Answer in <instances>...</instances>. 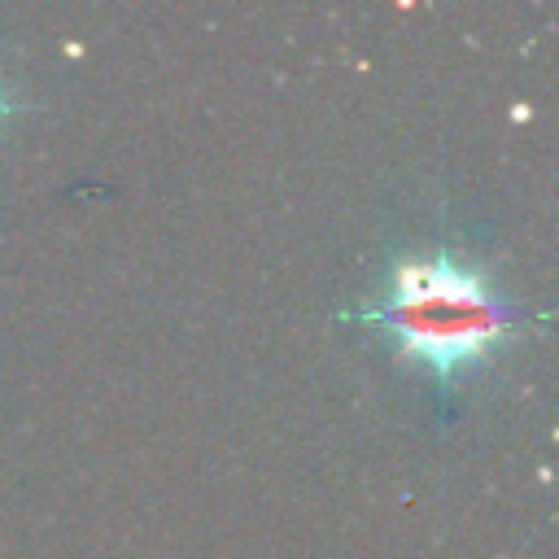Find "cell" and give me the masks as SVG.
Wrapping results in <instances>:
<instances>
[{"instance_id": "obj_1", "label": "cell", "mask_w": 559, "mask_h": 559, "mask_svg": "<svg viewBox=\"0 0 559 559\" xmlns=\"http://www.w3.org/2000/svg\"><path fill=\"white\" fill-rule=\"evenodd\" d=\"M341 319L384 328L411 362L450 389L467 367L485 362L520 323H528V310L507 301L480 266L437 249L424 258H402L389 271V288Z\"/></svg>"}, {"instance_id": "obj_2", "label": "cell", "mask_w": 559, "mask_h": 559, "mask_svg": "<svg viewBox=\"0 0 559 559\" xmlns=\"http://www.w3.org/2000/svg\"><path fill=\"white\" fill-rule=\"evenodd\" d=\"M9 114H13V96H9V92H4V87H0V122H4V118H9Z\"/></svg>"}]
</instances>
